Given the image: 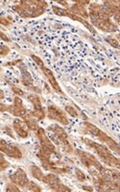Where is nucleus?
<instances>
[{
	"instance_id": "nucleus-1",
	"label": "nucleus",
	"mask_w": 120,
	"mask_h": 192,
	"mask_svg": "<svg viewBox=\"0 0 120 192\" xmlns=\"http://www.w3.org/2000/svg\"><path fill=\"white\" fill-rule=\"evenodd\" d=\"M86 143L88 144L89 146H91L92 148H94V150L97 152V154L101 157V158L103 161L106 163L107 164L111 165V166H117L118 165V163H119V159L115 158L110 152L107 148H105L104 146L100 145L98 143H95L93 141H91L88 139H85Z\"/></svg>"
},
{
	"instance_id": "nucleus-2",
	"label": "nucleus",
	"mask_w": 120,
	"mask_h": 192,
	"mask_svg": "<svg viewBox=\"0 0 120 192\" xmlns=\"http://www.w3.org/2000/svg\"><path fill=\"white\" fill-rule=\"evenodd\" d=\"M48 117L51 119L57 120L64 125L68 124V120H67L66 116L65 115V114L60 109H58L57 107H54V106H50L48 108Z\"/></svg>"
},
{
	"instance_id": "nucleus-3",
	"label": "nucleus",
	"mask_w": 120,
	"mask_h": 192,
	"mask_svg": "<svg viewBox=\"0 0 120 192\" xmlns=\"http://www.w3.org/2000/svg\"><path fill=\"white\" fill-rule=\"evenodd\" d=\"M1 151L5 153L6 155H8L9 157H13V158H21L22 157L20 150L18 147L8 145V144H6L5 140L3 139L1 140Z\"/></svg>"
},
{
	"instance_id": "nucleus-4",
	"label": "nucleus",
	"mask_w": 120,
	"mask_h": 192,
	"mask_svg": "<svg viewBox=\"0 0 120 192\" xmlns=\"http://www.w3.org/2000/svg\"><path fill=\"white\" fill-rule=\"evenodd\" d=\"M10 179L12 180L13 183H14L16 184H18L19 186H27L29 183L27 176L22 169H18V171L13 175L10 176Z\"/></svg>"
},
{
	"instance_id": "nucleus-5",
	"label": "nucleus",
	"mask_w": 120,
	"mask_h": 192,
	"mask_svg": "<svg viewBox=\"0 0 120 192\" xmlns=\"http://www.w3.org/2000/svg\"><path fill=\"white\" fill-rule=\"evenodd\" d=\"M13 129L20 137H27L28 136L29 127H28L26 122L24 123L18 119H16L13 121Z\"/></svg>"
},
{
	"instance_id": "nucleus-6",
	"label": "nucleus",
	"mask_w": 120,
	"mask_h": 192,
	"mask_svg": "<svg viewBox=\"0 0 120 192\" xmlns=\"http://www.w3.org/2000/svg\"><path fill=\"white\" fill-rule=\"evenodd\" d=\"M42 69V71H43V73H44V75L46 76V78L48 79V81H49V83L52 85V87L54 88V89L56 90V91H58L59 93H62V94H64V92H63V90L61 89V88H60V86H59V84H58V82L56 81V78H55V76H54V74H53V72L50 70V69H48L47 67H42L41 68Z\"/></svg>"
},
{
	"instance_id": "nucleus-7",
	"label": "nucleus",
	"mask_w": 120,
	"mask_h": 192,
	"mask_svg": "<svg viewBox=\"0 0 120 192\" xmlns=\"http://www.w3.org/2000/svg\"><path fill=\"white\" fill-rule=\"evenodd\" d=\"M98 137H99L102 141L106 142V143L108 144V146H109L112 150L115 151L118 155H120V147H119V145H118V144H117L112 138H111L108 135H106V134L103 133V132L101 131V133H100V135L98 136Z\"/></svg>"
},
{
	"instance_id": "nucleus-8",
	"label": "nucleus",
	"mask_w": 120,
	"mask_h": 192,
	"mask_svg": "<svg viewBox=\"0 0 120 192\" xmlns=\"http://www.w3.org/2000/svg\"><path fill=\"white\" fill-rule=\"evenodd\" d=\"M49 130L52 131V132L55 134L57 139H58L60 142H62V144H63L65 141H66L67 135H66V133L65 132V130L63 129L62 127H60V126H58V125H51V126L49 127Z\"/></svg>"
},
{
	"instance_id": "nucleus-9",
	"label": "nucleus",
	"mask_w": 120,
	"mask_h": 192,
	"mask_svg": "<svg viewBox=\"0 0 120 192\" xmlns=\"http://www.w3.org/2000/svg\"><path fill=\"white\" fill-rule=\"evenodd\" d=\"M94 25L99 27L101 30L106 31V32H114L116 31V27L110 21V20H101L98 19L97 21L93 22Z\"/></svg>"
},
{
	"instance_id": "nucleus-10",
	"label": "nucleus",
	"mask_w": 120,
	"mask_h": 192,
	"mask_svg": "<svg viewBox=\"0 0 120 192\" xmlns=\"http://www.w3.org/2000/svg\"><path fill=\"white\" fill-rule=\"evenodd\" d=\"M42 181L45 183V184H48L51 186V188H52L53 190L58 186L59 184H61V183H60L59 178L57 177L56 175H54V174H48V175H46V176H44Z\"/></svg>"
},
{
	"instance_id": "nucleus-11",
	"label": "nucleus",
	"mask_w": 120,
	"mask_h": 192,
	"mask_svg": "<svg viewBox=\"0 0 120 192\" xmlns=\"http://www.w3.org/2000/svg\"><path fill=\"white\" fill-rule=\"evenodd\" d=\"M8 110L10 113L13 115L16 116H21V117H24L25 115H26V109L25 108H19V107H17V106H10L8 108Z\"/></svg>"
},
{
	"instance_id": "nucleus-12",
	"label": "nucleus",
	"mask_w": 120,
	"mask_h": 192,
	"mask_svg": "<svg viewBox=\"0 0 120 192\" xmlns=\"http://www.w3.org/2000/svg\"><path fill=\"white\" fill-rule=\"evenodd\" d=\"M20 69L22 71V83L26 86V87H30V86H32L33 84V79L31 77V74H30L25 67H20Z\"/></svg>"
},
{
	"instance_id": "nucleus-13",
	"label": "nucleus",
	"mask_w": 120,
	"mask_h": 192,
	"mask_svg": "<svg viewBox=\"0 0 120 192\" xmlns=\"http://www.w3.org/2000/svg\"><path fill=\"white\" fill-rule=\"evenodd\" d=\"M28 99L31 101L34 105L35 109H41V103H40V99L38 95L36 94H31L28 96Z\"/></svg>"
},
{
	"instance_id": "nucleus-14",
	"label": "nucleus",
	"mask_w": 120,
	"mask_h": 192,
	"mask_svg": "<svg viewBox=\"0 0 120 192\" xmlns=\"http://www.w3.org/2000/svg\"><path fill=\"white\" fill-rule=\"evenodd\" d=\"M31 171H32V175H33L34 178H36L37 180H39V181L43 180L44 175H43V173L41 172V170L39 167H37L36 165H32L31 166Z\"/></svg>"
},
{
	"instance_id": "nucleus-15",
	"label": "nucleus",
	"mask_w": 120,
	"mask_h": 192,
	"mask_svg": "<svg viewBox=\"0 0 120 192\" xmlns=\"http://www.w3.org/2000/svg\"><path fill=\"white\" fill-rule=\"evenodd\" d=\"M85 126H86V129L95 136H98L100 135V133H101V130H99L96 126L92 125L91 123H85Z\"/></svg>"
},
{
	"instance_id": "nucleus-16",
	"label": "nucleus",
	"mask_w": 120,
	"mask_h": 192,
	"mask_svg": "<svg viewBox=\"0 0 120 192\" xmlns=\"http://www.w3.org/2000/svg\"><path fill=\"white\" fill-rule=\"evenodd\" d=\"M53 11L56 14L60 15V17H67L68 15V11L62 9V8H59L57 6H53Z\"/></svg>"
},
{
	"instance_id": "nucleus-17",
	"label": "nucleus",
	"mask_w": 120,
	"mask_h": 192,
	"mask_svg": "<svg viewBox=\"0 0 120 192\" xmlns=\"http://www.w3.org/2000/svg\"><path fill=\"white\" fill-rule=\"evenodd\" d=\"M31 115L38 118V119H43L44 116H45V115H44V111L42 109H35V111L31 114Z\"/></svg>"
},
{
	"instance_id": "nucleus-18",
	"label": "nucleus",
	"mask_w": 120,
	"mask_h": 192,
	"mask_svg": "<svg viewBox=\"0 0 120 192\" xmlns=\"http://www.w3.org/2000/svg\"><path fill=\"white\" fill-rule=\"evenodd\" d=\"M26 187H28L30 190H32V191H40V190H41V189L39 188V186L37 185V184H36L35 183H33V182H29Z\"/></svg>"
},
{
	"instance_id": "nucleus-19",
	"label": "nucleus",
	"mask_w": 120,
	"mask_h": 192,
	"mask_svg": "<svg viewBox=\"0 0 120 192\" xmlns=\"http://www.w3.org/2000/svg\"><path fill=\"white\" fill-rule=\"evenodd\" d=\"M65 110L67 111V113L71 115V116H73V117H75V116H77L78 115V113H77V110L75 109L74 108H72V107H70V106H67V107H65Z\"/></svg>"
},
{
	"instance_id": "nucleus-20",
	"label": "nucleus",
	"mask_w": 120,
	"mask_h": 192,
	"mask_svg": "<svg viewBox=\"0 0 120 192\" xmlns=\"http://www.w3.org/2000/svg\"><path fill=\"white\" fill-rule=\"evenodd\" d=\"M76 177H77V179L80 181V182H85L86 181V176H85V174L81 171V170H79V169H76Z\"/></svg>"
},
{
	"instance_id": "nucleus-21",
	"label": "nucleus",
	"mask_w": 120,
	"mask_h": 192,
	"mask_svg": "<svg viewBox=\"0 0 120 192\" xmlns=\"http://www.w3.org/2000/svg\"><path fill=\"white\" fill-rule=\"evenodd\" d=\"M106 40L112 45V46H113V47H115V48H117L118 46H119V42L116 40H114V39H112V38H107L106 39Z\"/></svg>"
},
{
	"instance_id": "nucleus-22",
	"label": "nucleus",
	"mask_w": 120,
	"mask_h": 192,
	"mask_svg": "<svg viewBox=\"0 0 120 192\" xmlns=\"http://www.w3.org/2000/svg\"><path fill=\"white\" fill-rule=\"evenodd\" d=\"M7 191H17V192H18L19 189L18 188V186L16 184H14V183H13V184H10L7 185Z\"/></svg>"
},
{
	"instance_id": "nucleus-23",
	"label": "nucleus",
	"mask_w": 120,
	"mask_h": 192,
	"mask_svg": "<svg viewBox=\"0 0 120 192\" xmlns=\"http://www.w3.org/2000/svg\"><path fill=\"white\" fill-rule=\"evenodd\" d=\"M54 190H56V191H70V189H69L68 187L65 186V185L62 184H59L58 186H57Z\"/></svg>"
},
{
	"instance_id": "nucleus-24",
	"label": "nucleus",
	"mask_w": 120,
	"mask_h": 192,
	"mask_svg": "<svg viewBox=\"0 0 120 192\" xmlns=\"http://www.w3.org/2000/svg\"><path fill=\"white\" fill-rule=\"evenodd\" d=\"M32 58H33V60L38 63V65L39 66V67L40 68H42V67H44V63H43V61L39 58V57H37V56H35V55H32Z\"/></svg>"
},
{
	"instance_id": "nucleus-25",
	"label": "nucleus",
	"mask_w": 120,
	"mask_h": 192,
	"mask_svg": "<svg viewBox=\"0 0 120 192\" xmlns=\"http://www.w3.org/2000/svg\"><path fill=\"white\" fill-rule=\"evenodd\" d=\"M10 51L9 47L8 46H5V45H2L1 46V51H0V54H1L2 56H5L6 54H8Z\"/></svg>"
},
{
	"instance_id": "nucleus-26",
	"label": "nucleus",
	"mask_w": 120,
	"mask_h": 192,
	"mask_svg": "<svg viewBox=\"0 0 120 192\" xmlns=\"http://www.w3.org/2000/svg\"><path fill=\"white\" fill-rule=\"evenodd\" d=\"M14 106L19 107V108H24L23 104H22V100L19 97H16L14 98Z\"/></svg>"
},
{
	"instance_id": "nucleus-27",
	"label": "nucleus",
	"mask_w": 120,
	"mask_h": 192,
	"mask_svg": "<svg viewBox=\"0 0 120 192\" xmlns=\"http://www.w3.org/2000/svg\"><path fill=\"white\" fill-rule=\"evenodd\" d=\"M12 90L16 93L18 96H21V95H23L24 94V92L20 89V88H16V87H13V88H12Z\"/></svg>"
},
{
	"instance_id": "nucleus-28",
	"label": "nucleus",
	"mask_w": 120,
	"mask_h": 192,
	"mask_svg": "<svg viewBox=\"0 0 120 192\" xmlns=\"http://www.w3.org/2000/svg\"><path fill=\"white\" fill-rule=\"evenodd\" d=\"M0 165H1V170H4L5 168H7L9 166V163L5 161L3 157H1V164Z\"/></svg>"
},
{
	"instance_id": "nucleus-29",
	"label": "nucleus",
	"mask_w": 120,
	"mask_h": 192,
	"mask_svg": "<svg viewBox=\"0 0 120 192\" xmlns=\"http://www.w3.org/2000/svg\"><path fill=\"white\" fill-rule=\"evenodd\" d=\"M0 23H1L2 25H5V26H8L10 23H9V21L8 20H6L5 19H0Z\"/></svg>"
},
{
	"instance_id": "nucleus-30",
	"label": "nucleus",
	"mask_w": 120,
	"mask_h": 192,
	"mask_svg": "<svg viewBox=\"0 0 120 192\" xmlns=\"http://www.w3.org/2000/svg\"><path fill=\"white\" fill-rule=\"evenodd\" d=\"M114 19H115V21L120 25V13H116V14H114Z\"/></svg>"
},
{
	"instance_id": "nucleus-31",
	"label": "nucleus",
	"mask_w": 120,
	"mask_h": 192,
	"mask_svg": "<svg viewBox=\"0 0 120 192\" xmlns=\"http://www.w3.org/2000/svg\"><path fill=\"white\" fill-rule=\"evenodd\" d=\"M0 36H1V39L3 40H5V41H9L10 40H9V38H7L3 33H1V34H0Z\"/></svg>"
},
{
	"instance_id": "nucleus-32",
	"label": "nucleus",
	"mask_w": 120,
	"mask_h": 192,
	"mask_svg": "<svg viewBox=\"0 0 120 192\" xmlns=\"http://www.w3.org/2000/svg\"><path fill=\"white\" fill-rule=\"evenodd\" d=\"M83 188L85 190H89V191H92V188L91 187H89V186H83Z\"/></svg>"
},
{
	"instance_id": "nucleus-33",
	"label": "nucleus",
	"mask_w": 120,
	"mask_h": 192,
	"mask_svg": "<svg viewBox=\"0 0 120 192\" xmlns=\"http://www.w3.org/2000/svg\"><path fill=\"white\" fill-rule=\"evenodd\" d=\"M5 109H8V107H5L3 104H1V111H4Z\"/></svg>"
},
{
	"instance_id": "nucleus-34",
	"label": "nucleus",
	"mask_w": 120,
	"mask_h": 192,
	"mask_svg": "<svg viewBox=\"0 0 120 192\" xmlns=\"http://www.w3.org/2000/svg\"><path fill=\"white\" fill-rule=\"evenodd\" d=\"M117 167L120 169V159H119V163H118V165H117Z\"/></svg>"
},
{
	"instance_id": "nucleus-35",
	"label": "nucleus",
	"mask_w": 120,
	"mask_h": 192,
	"mask_svg": "<svg viewBox=\"0 0 120 192\" xmlns=\"http://www.w3.org/2000/svg\"><path fill=\"white\" fill-rule=\"evenodd\" d=\"M117 39H118V40H120V34H119V35H118V36H117Z\"/></svg>"
}]
</instances>
